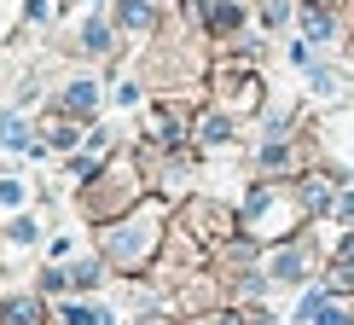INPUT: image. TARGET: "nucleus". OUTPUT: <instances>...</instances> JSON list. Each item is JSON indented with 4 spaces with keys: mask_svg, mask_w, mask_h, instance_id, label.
Segmentation results:
<instances>
[{
    "mask_svg": "<svg viewBox=\"0 0 354 325\" xmlns=\"http://www.w3.org/2000/svg\"><path fill=\"white\" fill-rule=\"evenodd\" d=\"M302 203H308V210H331V186L308 180V186H302Z\"/></svg>",
    "mask_w": 354,
    "mask_h": 325,
    "instance_id": "obj_11",
    "label": "nucleus"
},
{
    "mask_svg": "<svg viewBox=\"0 0 354 325\" xmlns=\"http://www.w3.org/2000/svg\"><path fill=\"white\" fill-rule=\"evenodd\" d=\"M227 134H232V122H227V116H209V122H203V145H221Z\"/></svg>",
    "mask_w": 354,
    "mask_h": 325,
    "instance_id": "obj_13",
    "label": "nucleus"
},
{
    "mask_svg": "<svg viewBox=\"0 0 354 325\" xmlns=\"http://www.w3.org/2000/svg\"><path fill=\"white\" fill-rule=\"evenodd\" d=\"M308 82H314V93H319V99H331V93H337V76H331V70H308Z\"/></svg>",
    "mask_w": 354,
    "mask_h": 325,
    "instance_id": "obj_15",
    "label": "nucleus"
},
{
    "mask_svg": "<svg viewBox=\"0 0 354 325\" xmlns=\"http://www.w3.org/2000/svg\"><path fill=\"white\" fill-rule=\"evenodd\" d=\"M82 47H87V53H105V47H111V29L99 24V18H87V24H82Z\"/></svg>",
    "mask_w": 354,
    "mask_h": 325,
    "instance_id": "obj_8",
    "label": "nucleus"
},
{
    "mask_svg": "<svg viewBox=\"0 0 354 325\" xmlns=\"http://www.w3.org/2000/svg\"><path fill=\"white\" fill-rule=\"evenodd\" d=\"M35 314H41V297H18V302H6V308H0V319H12V325H29Z\"/></svg>",
    "mask_w": 354,
    "mask_h": 325,
    "instance_id": "obj_6",
    "label": "nucleus"
},
{
    "mask_svg": "<svg viewBox=\"0 0 354 325\" xmlns=\"http://www.w3.org/2000/svg\"><path fill=\"white\" fill-rule=\"evenodd\" d=\"M302 273H308V250H297V244H290L285 256H273V279H279V285H297Z\"/></svg>",
    "mask_w": 354,
    "mask_h": 325,
    "instance_id": "obj_3",
    "label": "nucleus"
},
{
    "mask_svg": "<svg viewBox=\"0 0 354 325\" xmlns=\"http://www.w3.org/2000/svg\"><path fill=\"white\" fill-rule=\"evenodd\" d=\"M151 239H157V221H128V227L111 232V261L116 268H134V261L151 256Z\"/></svg>",
    "mask_w": 354,
    "mask_h": 325,
    "instance_id": "obj_1",
    "label": "nucleus"
},
{
    "mask_svg": "<svg viewBox=\"0 0 354 325\" xmlns=\"http://www.w3.org/2000/svg\"><path fill=\"white\" fill-rule=\"evenodd\" d=\"M134 325H169V319H157V314H151V319H134Z\"/></svg>",
    "mask_w": 354,
    "mask_h": 325,
    "instance_id": "obj_20",
    "label": "nucleus"
},
{
    "mask_svg": "<svg viewBox=\"0 0 354 325\" xmlns=\"http://www.w3.org/2000/svg\"><path fill=\"white\" fill-rule=\"evenodd\" d=\"M337 221H354V192H348L343 203H337Z\"/></svg>",
    "mask_w": 354,
    "mask_h": 325,
    "instance_id": "obj_19",
    "label": "nucleus"
},
{
    "mask_svg": "<svg viewBox=\"0 0 354 325\" xmlns=\"http://www.w3.org/2000/svg\"><path fill=\"white\" fill-rule=\"evenodd\" d=\"M0 145H12V151H35V145H29V122L18 111H0Z\"/></svg>",
    "mask_w": 354,
    "mask_h": 325,
    "instance_id": "obj_2",
    "label": "nucleus"
},
{
    "mask_svg": "<svg viewBox=\"0 0 354 325\" xmlns=\"http://www.w3.org/2000/svg\"><path fill=\"white\" fill-rule=\"evenodd\" d=\"M64 319H70V325H111V314H105V308H70Z\"/></svg>",
    "mask_w": 354,
    "mask_h": 325,
    "instance_id": "obj_12",
    "label": "nucleus"
},
{
    "mask_svg": "<svg viewBox=\"0 0 354 325\" xmlns=\"http://www.w3.org/2000/svg\"><path fill=\"white\" fill-rule=\"evenodd\" d=\"M70 285H76V290H93V285H99V261H82V268L70 273Z\"/></svg>",
    "mask_w": 354,
    "mask_h": 325,
    "instance_id": "obj_14",
    "label": "nucleus"
},
{
    "mask_svg": "<svg viewBox=\"0 0 354 325\" xmlns=\"http://www.w3.org/2000/svg\"><path fill=\"white\" fill-rule=\"evenodd\" d=\"M116 18H122V29H151V6H145V0H122Z\"/></svg>",
    "mask_w": 354,
    "mask_h": 325,
    "instance_id": "obj_5",
    "label": "nucleus"
},
{
    "mask_svg": "<svg viewBox=\"0 0 354 325\" xmlns=\"http://www.w3.org/2000/svg\"><path fill=\"white\" fill-rule=\"evenodd\" d=\"M331 35H337L331 12H308V41H331Z\"/></svg>",
    "mask_w": 354,
    "mask_h": 325,
    "instance_id": "obj_10",
    "label": "nucleus"
},
{
    "mask_svg": "<svg viewBox=\"0 0 354 325\" xmlns=\"http://www.w3.org/2000/svg\"><path fill=\"white\" fill-rule=\"evenodd\" d=\"M93 105H99V87H93V82H76V87L64 93V111H70V116H93Z\"/></svg>",
    "mask_w": 354,
    "mask_h": 325,
    "instance_id": "obj_4",
    "label": "nucleus"
},
{
    "mask_svg": "<svg viewBox=\"0 0 354 325\" xmlns=\"http://www.w3.org/2000/svg\"><path fill=\"white\" fill-rule=\"evenodd\" d=\"M0 203H24V186L18 180H0Z\"/></svg>",
    "mask_w": 354,
    "mask_h": 325,
    "instance_id": "obj_17",
    "label": "nucleus"
},
{
    "mask_svg": "<svg viewBox=\"0 0 354 325\" xmlns=\"http://www.w3.org/2000/svg\"><path fill=\"white\" fill-rule=\"evenodd\" d=\"M58 12V0H29V18H53Z\"/></svg>",
    "mask_w": 354,
    "mask_h": 325,
    "instance_id": "obj_18",
    "label": "nucleus"
},
{
    "mask_svg": "<svg viewBox=\"0 0 354 325\" xmlns=\"http://www.w3.org/2000/svg\"><path fill=\"white\" fill-rule=\"evenodd\" d=\"M209 24H215V29H239V24H244V12L232 6V0H215V6H209Z\"/></svg>",
    "mask_w": 354,
    "mask_h": 325,
    "instance_id": "obj_9",
    "label": "nucleus"
},
{
    "mask_svg": "<svg viewBox=\"0 0 354 325\" xmlns=\"http://www.w3.org/2000/svg\"><path fill=\"white\" fill-rule=\"evenodd\" d=\"M308 325H354V314H348L343 302H319L314 314H308Z\"/></svg>",
    "mask_w": 354,
    "mask_h": 325,
    "instance_id": "obj_7",
    "label": "nucleus"
},
{
    "mask_svg": "<svg viewBox=\"0 0 354 325\" xmlns=\"http://www.w3.org/2000/svg\"><path fill=\"white\" fill-rule=\"evenodd\" d=\"M35 239V221H12V244H29Z\"/></svg>",
    "mask_w": 354,
    "mask_h": 325,
    "instance_id": "obj_16",
    "label": "nucleus"
}]
</instances>
